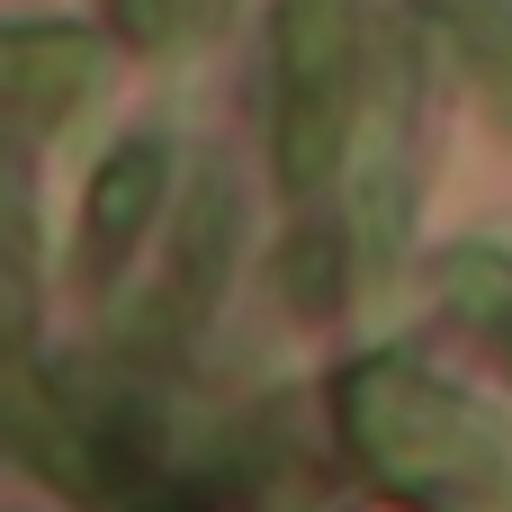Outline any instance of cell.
Masks as SVG:
<instances>
[{
    "label": "cell",
    "mask_w": 512,
    "mask_h": 512,
    "mask_svg": "<svg viewBox=\"0 0 512 512\" xmlns=\"http://www.w3.org/2000/svg\"><path fill=\"white\" fill-rule=\"evenodd\" d=\"M450 306H459L468 324H486V333L504 342V360H512V270L495 252H459V261H450Z\"/></svg>",
    "instance_id": "3"
},
{
    "label": "cell",
    "mask_w": 512,
    "mask_h": 512,
    "mask_svg": "<svg viewBox=\"0 0 512 512\" xmlns=\"http://www.w3.org/2000/svg\"><path fill=\"white\" fill-rule=\"evenodd\" d=\"M279 45H288V180L315 189L351 117V0H288Z\"/></svg>",
    "instance_id": "2"
},
{
    "label": "cell",
    "mask_w": 512,
    "mask_h": 512,
    "mask_svg": "<svg viewBox=\"0 0 512 512\" xmlns=\"http://www.w3.org/2000/svg\"><path fill=\"white\" fill-rule=\"evenodd\" d=\"M450 27H459V45L486 63V72H512V0H432Z\"/></svg>",
    "instance_id": "4"
},
{
    "label": "cell",
    "mask_w": 512,
    "mask_h": 512,
    "mask_svg": "<svg viewBox=\"0 0 512 512\" xmlns=\"http://www.w3.org/2000/svg\"><path fill=\"white\" fill-rule=\"evenodd\" d=\"M342 405H351V432H360V450L387 468V477H414V486H432V477H486L495 468V441H486V423L459 405V396H441L423 369H360L351 387H342Z\"/></svg>",
    "instance_id": "1"
}]
</instances>
